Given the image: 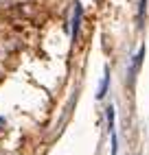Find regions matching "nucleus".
<instances>
[{
  "label": "nucleus",
  "mask_w": 149,
  "mask_h": 155,
  "mask_svg": "<svg viewBox=\"0 0 149 155\" xmlns=\"http://www.w3.org/2000/svg\"><path fill=\"white\" fill-rule=\"evenodd\" d=\"M105 111H108V127H110V131H112V129H114V109L108 107Z\"/></svg>",
  "instance_id": "20e7f679"
},
{
  "label": "nucleus",
  "mask_w": 149,
  "mask_h": 155,
  "mask_svg": "<svg viewBox=\"0 0 149 155\" xmlns=\"http://www.w3.org/2000/svg\"><path fill=\"white\" fill-rule=\"evenodd\" d=\"M81 24V5H74V15H72V37H77Z\"/></svg>",
  "instance_id": "f257e3e1"
},
{
  "label": "nucleus",
  "mask_w": 149,
  "mask_h": 155,
  "mask_svg": "<svg viewBox=\"0 0 149 155\" xmlns=\"http://www.w3.org/2000/svg\"><path fill=\"white\" fill-rule=\"evenodd\" d=\"M143 57H145V46H140V50H138V55L134 57V64H132V77L138 72V68H140V64H143Z\"/></svg>",
  "instance_id": "7ed1b4c3"
},
{
  "label": "nucleus",
  "mask_w": 149,
  "mask_h": 155,
  "mask_svg": "<svg viewBox=\"0 0 149 155\" xmlns=\"http://www.w3.org/2000/svg\"><path fill=\"white\" fill-rule=\"evenodd\" d=\"M2 125H5V118H0V127H2Z\"/></svg>",
  "instance_id": "423d86ee"
},
{
  "label": "nucleus",
  "mask_w": 149,
  "mask_h": 155,
  "mask_svg": "<svg viewBox=\"0 0 149 155\" xmlns=\"http://www.w3.org/2000/svg\"><path fill=\"white\" fill-rule=\"evenodd\" d=\"M108 85H110V68H105V72H103V81H101V85H99V94H97V98H103V96H105Z\"/></svg>",
  "instance_id": "f03ea898"
},
{
  "label": "nucleus",
  "mask_w": 149,
  "mask_h": 155,
  "mask_svg": "<svg viewBox=\"0 0 149 155\" xmlns=\"http://www.w3.org/2000/svg\"><path fill=\"white\" fill-rule=\"evenodd\" d=\"M145 9H147V0H140V7H138V22H143V15H145Z\"/></svg>",
  "instance_id": "39448f33"
}]
</instances>
